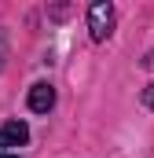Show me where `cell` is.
I'll use <instances>...</instances> for the list:
<instances>
[{"label":"cell","instance_id":"obj_5","mask_svg":"<svg viewBox=\"0 0 154 158\" xmlns=\"http://www.w3.org/2000/svg\"><path fill=\"white\" fill-rule=\"evenodd\" d=\"M4 59H7V40H4V30H0V66H4Z\"/></svg>","mask_w":154,"mask_h":158},{"label":"cell","instance_id":"obj_7","mask_svg":"<svg viewBox=\"0 0 154 158\" xmlns=\"http://www.w3.org/2000/svg\"><path fill=\"white\" fill-rule=\"evenodd\" d=\"M0 158H15V155H0Z\"/></svg>","mask_w":154,"mask_h":158},{"label":"cell","instance_id":"obj_6","mask_svg":"<svg viewBox=\"0 0 154 158\" xmlns=\"http://www.w3.org/2000/svg\"><path fill=\"white\" fill-rule=\"evenodd\" d=\"M143 66H147V70H154V52L147 55V59H143Z\"/></svg>","mask_w":154,"mask_h":158},{"label":"cell","instance_id":"obj_2","mask_svg":"<svg viewBox=\"0 0 154 158\" xmlns=\"http://www.w3.org/2000/svg\"><path fill=\"white\" fill-rule=\"evenodd\" d=\"M26 140H30L26 121H7V125H0V155H4V147H22Z\"/></svg>","mask_w":154,"mask_h":158},{"label":"cell","instance_id":"obj_4","mask_svg":"<svg viewBox=\"0 0 154 158\" xmlns=\"http://www.w3.org/2000/svg\"><path fill=\"white\" fill-rule=\"evenodd\" d=\"M143 103L154 110V85H147V88H143Z\"/></svg>","mask_w":154,"mask_h":158},{"label":"cell","instance_id":"obj_3","mask_svg":"<svg viewBox=\"0 0 154 158\" xmlns=\"http://www.w3.org/2000/svg\"><path fill=\"white\" fill-rule=\"evenodd\" d=\"M51 107H55V88H51V85H44V81H40V85H33V88H30V110L48 114Z\"/></svg>","mask_w":154,"mask_h":158},{"label":"cell","instance_id":"obj_1","mask_svg":"<svg viewBox=\"0 0 154 158\" xmlns=\"http://www.w3.org/2000/svg\"><path fill=\"white\" fill-rule=\"evenodd\" d=\"M88 30H92V40H107L110 30H114V7L107 0H95L88 7Z\"/></svg>","mask_w":154,"mask_h":158}]
</instances>
